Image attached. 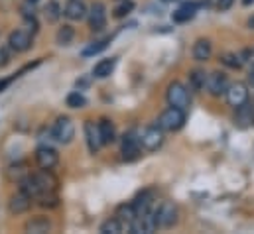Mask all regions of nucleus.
<instances>
[{"label": "nucleus", "instance_id": "nucleus-1", "mask_svg": "<svg viewBox=\"0 0 254 234\" xmlns=\"http://www.w3.org/2000/svg\"><path fill=\"white\" fill-rule=\"evenodd\" d=\"M184 124H186V111L178 107H170L156 120V126L162 132H178L180 128H184Z\"/></svg>", "mask_w": 254, "mask_h": 234}, {"label": "nucleus", "instance_id": "nucleus-2", "mask_svg": "<svg viewBox=\"0 0 254 234\" xmlns=\"http://www.w3.org/2000/svg\"><path fill=\"white\" fill-rule=\"evenodd\" d=\"M52 138L60 144H69L75 138V126H73L71 118L60 117L56 120V124L52 126Z\"/></svg>", "mask_w": 254, "mask_h": 234}, {"label": "nucleus", "instance_id": "nucleus-3", "mask_svg": "<svg viewBox=\"0 0 254 234\" xmlns=\"http://www.w3.org/2000/svg\"><path fill=\"white\" fill-rule=\"evenodd\" d=\"M166 99H168L170 107H178V109H184V111L190 107V103H191L190 91L186 89V85H182V83H178V81L168 87Z\"/></svg>", "mask_w": 254, "mask_h": 234}, {"label": "nucleus", "instance_id": "nucleus-4", "mask_svg": "<svg viewBox=\"0 0 254 234\" xmlns=\"http://www.w3.org/2000/svg\"><path fill=\"white\" fill-rule=\"evenodd\" d=\"M229 85H231V83H229V77H227L225 73H221V71H213V73H209L207 79H205V89H207V93L213 95V97L225 95V91H227Z\"/></svg>", "mask_w": 254, "mask_h": 234}, {"label": "nucleus", "instance_id": "nucleus-5", "mask_svg": "<svg viewBox=\"0 0 254 234\" xmlns=\"http://www.w3.org/2000/svg\"><path fill=\"white\" fill-rule=\"evenodd\" d=\"M130 231L136 234H152L158 231V223L154 217V211L144 213V215H136L134 221L130 223Z\"/></svg>", "mask_w": 254, "mask_h": 234}, {"label": "nucleus", "instance_id": "nucleus-6", "mask_svg": "<svg viewBox=\"0 0 254 234\" xmlns=\"http://www.w3.org/2000/svg\"><path fill=\"white\" fill-rule=\"evenodd\" d=\"M140 144L142 148H146L148 152H156L162 144H164V132L158 126H148L142 130L140 134Z\"/></svg>", "mask_w": 254, "mask_h": 234}, {"label": "nucleus", "instance_id": "nucleus-7", "mask_svg": "<svg viewBox=\"0 0 254 234\" xmlns=\"http://www.w3.org/2000/svg\"><path fill=\"white\" fill-rule=\"evenodd\" d=\"M154 217H156V223L158 227L162 229H170L178 223V209L172 205V203H162L156 211H154Z\"/></svg>", "mask_w": 254, "mask_h": 234}, {"label": "nucleus", "instance_id": "nucleus-8", "mask_svg": "<svg viewBox=\"0 0 254 234\" xmlns=\"http://www.w3.org/2000/svg\"><path fill=\"white\" fill-rule=\"evenodd\" d=\"M225 95H227V103L231 107H235V109L241 107V105H245L249 101V89H247L245 83H231L227 87Z\"/></svg>", "mask_w": 254, "mask_h": 234}, {"label": "nucleus", "instance_id": "nucleus-9", "mask_svg": "<svg viewBox=\"0 0 254 234\" xmlns=\"http://www.w3.org/2000/svg\"><path fill=\"white\" fill-rule=\"evenodd\" d=\"M87 18H89V28L99 32L107 26V8L103 2H95L91 6V10H87Z\"/></svg>", "mask_w": 254, "mask_h": 234}, {"label": "nucleus", "instance_id": "nucleus-10", "mask_svg": "<svg viewBox=\"0 0 254 234\" xmlns=\"http://www.w3.org/2000/svg\"><path fill=\"white\" fill-rule=\"evenodd\" d=\"M36 162H38V166L42 168V170H52V168H56L58 166V162H60V156H58V152L54 150V148H48V146H40L38 150H36Z\"/></svg>", "mask_w": 254, "mask_h": 234}, {"label": "nucleus", "instance_id": "nucleus-11", "mask_svg": "<svg viewBox=\"0 0 254 234\" xmlns=\"http://www.w3.org/2000/svg\"><path fill=\"white\" fill-rule=\"evenodd\" d=\"M8 46H10L14 52H18V54L28 52V50L32 48V34L26 32V30H16V32L10 34Z\"/></svg>", "mask_w": 254, "mask_h": 234}, {"label": "nucleus", "instance_id": "nucleus-12", "mask_svg": "<svg viewBox=\"0 0 254 234\" xmlns=\"http://www.w3.org/2000/svg\"><path fill=\"white\" fill-rule=\"evenodd\" d=\"M140 148H142V144H140V138H136L134 134H125V138H123V158L127 160V162H134L138 156H140Z\"/></svg>", "mask_w": 254, "mask_h": 234}, {"label": "nucleus", "instance_id": "nucleus-13", "mask_svg": "<svg viewBox=\"0 0 254 234\" xmlns=\"http://www.w3.org/2000/svg\"><path fill=\"white\" fill-rule=\"evenodd\" d=\"M85 138H87V146H89V152L91 154H97L103 146V140H101V134H99V126L91 120L85 122Z\"/></svg>", "mask_w": 254, "mask_h": 234}, {"label": "nucleus", "instance_id": "nucleus-14", "mask_svg": "<svg viewBox=\"0 0 254 234\" xmlns=\"http://www.w3.org/2000/svg\"><path fill=\"white\" fill-rule=\"evenodd\" d=\"M30 207H32V197H30L28 193H24V191H18V193L10 199V203H8V209H10L12 215H22V213H26Z\"/></svg>", "mask_w": 254, "mask_h": 234}, {"label": "nucleus", "instance_id": "nucleus-15", "mask_svg": "<svg viewBox=\"0 0 254 234\" xmlns=\"http://www.w3.org/2000/svg\"><path fill=\"white\" fill-rule=\"evenodd\" d=\"M64 14L67 20H71V22H79V20L87 18V6L83 4V0H69V2L65 4Z\"/></svg>", "mask_w": 254, "mask_h": 234}, {"label": "nucleus", "instance_id": "nucleus-16", "mask_svg": "<svg viewBox=\"0 0 254 234\" xmlns=\"http://www.w3.org/2000/svg\"><path fill=\"white\" fill-rule=\"evenodd\" d=\"M154 203H156V197L152 191H142L136 199H134V211L136 215H144V213H150L154 211Z\"/></svg>", "mask_w": 254, "mask_h": 234}, {"label": "nucleus", "instance_id": "nucleus-17", "mask_svg": "<svg viewBox=\"0 0 254 234\" xmlns=\"http://www.w3.org/2000/svg\"><path fill=\"white\" fill-rule=\"evenodd\" d=\"M253 122H254V105L247 101L245 105L237 107L235 124H237V126H241V128H245V126H249V124H253Z\"/></svg>", "mask_w": 254, "mask_h": 234}, {"label": "nucleus", "instance_id": "nucleus-18", "mask_svg": "<svg viewBox=\"0 0 254 234\" xmlns=\"http://www.w3.org/2000/svg\"><path fill=\"white\" fill-rule=\"evenodd\" d=\"M117 67V58H107V59H101L95 67H93V77L95 79H107L113 75Z\"/></svg>", "mask_w": 254, "mask_h": 234}, {"label": "nucleus", "instance_id": "nucleus-19", "mask_svg": "<svg viewBox=\"0 0 254 234\" xmlns=\"http://www.w3.org/2000/svg\"><path fill=\"white\" fill-rule=\"evenodd\" d=\"M197 8H199V2H188V4H184L182 8H178V10L172 14V20H174L176 24H184V22H190L191 18L195 16Z\"/></svg>", "mask_w": 254, "mask_h": 234}, {"label": "nucleus", "instance_id": "nucleus-20", "mask_svg": "<svg viewBox=\"0 0 254 234\" xmlns=\"http://www.w3.org/2000/svg\"><path fill=\"white\" fill-rule=\"evenodd\" d=\"M191 54H193V59H195V61H207V59L211 58V54H213V46H211L209 40L201 38V40H197V42L193 44Z\"/></svg>", "mask_w": 254, "mask_h": 234}, {"label": "nucleus", "instance_id": "nucleus-21", "mask_svg": "<svg viewBox=\"0 0 254 234\" xmlns=\"http://www.w3.org/2000/svg\"><path fill=\"white\" fill-rule=\"evenodd\" d=\"M97 126H99V134H101L103 146H105V144H113V142L117 140V130H115V126H113V122H111V120L103 118Z\"/></svg>", "mask_w": 254, "mask_h": 234}, {"label": "nucleus", "instance_id": "nucleus-22", "mask_svg": "<svg viewBox=\"0 0 254 234\" xmlns=\"http://www.w3.org/2000/svg\"><path fill=\"white\" fill-rule=\"evenodd\" d=\"M52 231V223L44 217H38V219H32L26 223V233H34V234H42V233H50Z\"/></svg>", "mask_w": 254, "mask_h": 234}, {"label": "nucleus", "instance_id": "nucleus-23", "mask_svg": "<svg viewBox=\"0 0 254 234\" xmlns=\"http://www.w3.org/2000/svg\"><path fill=\"white\" fill-rule=\"evenodd\" d=\"M125 227H130V223L134 221V217H136V211H134V205L130 203V205H121L119 209H117V215H115Z\"/></svg>", "mask_w": 254, "mask_h": 234}, {"label": "nucleus", "instance_id": "nucleus-24", "mask_svg": "<svg viewBox=\"0 0 254 234\" xmlns=\"http://www.w3.org/2000/svg\"><path fill=\"white\" fill-rule=\"evenodd\" d=\"M125 231V225L115 217V219H109L107 223L101 225V233L103 234H119Z\"/></svg>", "mask_w": 254, "mask_h": 234}, {"label": "nucleus", "instance_id": "nucleus-25", "mask_svg": "<svg viewBox=\"0 0 254 234\" xmlns=\"http://www.w3.org/2000/svg\"><path fill=\"white\" fill-rule=\"evenodd\" d=\"M205 79H207V75H205L203 71H199V69L191 71L190 73V87L193 89V91H201V89H205Z\"/></svg>", "mask_w": 254, "mask_h": 234}, {"label": "nucleus", "instance_id": "nucleus-26", "mask_svg": "<svg viewBox=\"0 0 254 234\" xmlns=\"http://www.w3.org/2000/svg\"><path fill=\"white\" fill-rule=\"evenodd\" d=\"M107 46H109V40H99V42H93L91 46H87L81 54H83V58H91V56H97L103 50H107Z\"/></svg>", "mask_w": 254, "mask_h": 234}, {"label": "nucleus", "instance_id": "nucleus-27", "mask_svg": "<svg viewBox=\"0 0 254 234\" xmlns=\"http://www.w3.org/2000/svg\"><path fill=\"white\" fill-rule=\"evenodd\" d=\"M65 103H67V107H69V109H83V107L87 105V99H85L79 91H73V93H69V95H67Z\"/></svg>", "mask_w": 254, "mask_h": 234}, {"label": "nucleus", "instance_id": "nucleus-28", "mask_svg": "<svg viewBox=\"0 0 254 234\" xmlns=\"http://www.w3.org/2000/svg\"><path fill=\"white\" fill-rule=\"evenodd\" d=\"M73 38H75V30H73L71 26H64V28H60V30H58V36H56V40H58V44H60V46H69Z\"/></svg>", "mask_w": 254, "mask_h": 234}, {"label": "nucleus", "instance_id": "nucleus-29", "mask_svg": "<svg viewBox=\"0 0 254 234\" xmlns=\"http://www.w3.org/2000/svg\"><path fill=\"white\" fill-rule=\"evenodd\" d=\"M221 63L227 65L229 69H241L245 61H243L241 56H237V54H223L221 56Z\"/></svg>", "mask_w": 254, "mask_h": 234}, {"label": "nucleus", "instance_id": "nucleus-30", "mask_svg": "<svg viewBox=\"0 0 254 234\" xmlns=\"http://www.w3.org/2000/svg\"><path fill=\"white\" fill-rule=\"evenodd\" d=\"M132 10H134V2H132V0H121V4L115 8L113 16H115V18H127Z\"/></svg>", "mask_w": 254, "mask_h": 234}, {"label": "nucleus", "instance_id": "nucleus-31", "mask_svg": "<svg viewBox=\"0 0 254 234\" xmlns=\"http://www.w3.org/2000/svg\"><path fill=\"white\" fill-rule=\"evenodd\" d=\"M62 14H64V12H62V8H60L58 2H48V6H46V18H48L50 22H58Z\"/></svg>", "mask_w": 254, "mask_h": 234}, {"label": "nucleus", "instance_id": "nucleus-32", "mask_svg": "<svg viewBox=\"0 0 254 234\" xmlns=\"http://www.w3.org/2000/svg\"><path fill=\"white\" fill-rule=\"evenodd\" d=\"M235 4V0H217V8L221 10V12H225V10H229L231 6Z\"/></svg>", "mask_w": 254, "mask_h": 234}, {"label": "nucleus", "instance_id": "nucleus-33", "mask_svg": "<svg viewBox=\"0 0 254 234\" xmlns=\"http://www.w3.org/2000/svg\"><path fill=\"white\" fill-rule=\"evenodd\" d=\"M241 58H243V61H251L254 65V48L253 50H245V52L241 54Z\"/></svg>", "mask_w": 254, "mask_h": 234}, {"label": "nucleus", "instance_id": "nucleus-34", "mask_svg": "<svg viewBox=\"0 0 254 234\" xmlns=\"http://www.w3.org/2000/svg\"><path fill=\"white\" fill-rule=\"evenodd\" d=\"M8 63V54L4 50H0V67H4Z\"/></svg>", "mask_w": 254, "mask_h": 234}, {"label": "nucleus", "instance_id": "nucleus-35", "mask_svg": "<svg viewBox=\"0 0 254 234\" xmlns=\"http://www.w3.org/2000/svg\"><path fill=\"white\" fill-rule=\"evenodd\" d=\"M12 79H14V77H10V79H0V93H2L10 83H12Z\"/></svg>", "mask_w": 254, "mask_h": 234}, {"label": "nucleus", "instance_id": "nucleus-36", "mask_svg": "<svg viewBox=\"0 0 254 234\" xmlns=\"http://www.w3.org/2000/svg\"><path fill=\"white\" fill-rule=\"evenodd\" d=\"M249 83H251V87H254V65L251 69V73H249Z\"/></svg>", "mask_w": 254, "mask_h": 234}, {"label": "nucleus", "instance_id": "nucleus-37", "mask_svg": "<svg viewBox=\"0 0 254 234\" xmlns=\"http://www.w3.org/2000/svg\"><path fill=\"white\" fill-rule=\"evenodd\" d=\"M249 28H253V30H254V14L249 18Z\"/></svg>", "mask_w": 254, "mask_h": 234}, {"label": "nucleus", "instance_id": "nucleus-38", "mask_svg": "<svg viewBox=\"0 0 254 234\" xmlns=\"http://www.w3.org/2000/svg\"><path fill=\"white\" fill-rule=\"evenodd\" d=\"M253 2H254V0H243V4H245V6H251Z\"/></svg>", "mask_w": 254, "mask_h": 234}, {"label": "nucleus", "instance_id": "nucleus-39", "mask_svg": "<svg viewBox=\"0 0 254 234\" xmlns=\"http://www.w3.org/2000/svg\"><path fill=\"white\" fill-rule=\"evenodd\" d=\"M26 2H28V4H36L38 0H26Z\"/></svg>", "mask_w": 254, "mask_h": 234}, {"label": "nucleus", "instance_id": "nucleus-40", "mask_svg": "<svg viewBox=\"0 0 254 234\" xmlns=\"http://www.w3.org/2000/svg\"><path fill=\"white\" fill-rule=\"evenodd\" d=\"M164 2H174V0H164Z\"/></svg>", "mask_w": 254, "mask_h": 234}, {"label": "nucleus", "instance_id": "nucleus-41", "mask_svg": "<svg viewBox=\"0 0 254 234\" xmlns=\"http://www.w3.org/2000/svg\"><path fill=\"white\" fill-rule=\"evenodd\" d=\"M119 2H121V0H119Z\"/></svg>", "mask_w": 254, "mask_h": 234}]
</instances>
